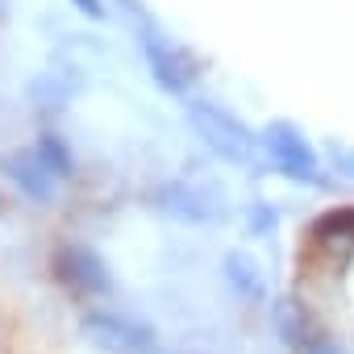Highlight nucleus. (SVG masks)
<instances>
[{
  "instance_id": "obj_5",
  "label": "nucleus",
  "mask_w": 354,
  "mask_h": 354,
  "mask_svg": "<svg viewBox=\"0 0 354 354\" xmlns=\"http://www.w3.org/2000/svg\"><path fill=\"white\" fill-rule=\"evenodd\" d=\"M138 46H142V55H146V67H150V75H154V84L162 88V92H171V96H188V88H192V63L184 59V50L180 46H171L162 34H154V30H142L138 34Z\"/></svg>"
},
{
  "instance_id": "obj_14",
  "label": "nucleus",
  "mask_w": 354,
  "mask_h": 354,
  "mask_svg": "<svg viewBox=\"0 0 354 354\" xmlns=\"http://www.w3.org/2000/svg\"><path fill=\"white\" fill-rule=\"evenodd\" d=\"M71 5H75L84 17H104V5H100V0H71Z\"/></svg>"
},
{
  "instance_id": "obj_10",
  "label": "nucleus",
  "mask_w": 354,
  "mask_h": 354,
  "mask_svg": "<svg viewBox=\"0 0 354 354\" xmlns=\"http://www.w3.org/2000/svg\"><path fill=\"white\" fill-rule=\"evenodd\" d=\"M46 162H50V171L59 175V180H67V175H71V154H67V146L55 138V133H46V138H38V146H34Z\"/></svg>"
},
{
  "instance_id": "obj_13",
  "label": "nucleus",
  "mask_w": 354,
  "mask_h": 354,
  "mask_svg": "<svg viewBox=\"0 0 354 354\" xmlns=\"http://www.w3.org/2000/svg\"><path fill=\"white\" fill-rule=\"evenodd\" d=\"M300 350H304V354H342V350H337L333 342H325V337H313V342H304Z\"/></svg>"
},
{
  "instance_id": "obj_3",
  "label": "nucleus",
  "mask_w": 354,
  "mask_h": 354,
  "mask_svg": "<svg viewBox=\"0 0 354 354\" xmlns=\"http://www.w3.org/2000/svg\"><path fill=\"white\" fill-rule=\"evenodd\" d=\"M263 146L271 154V162L296 184H321V154L313 150V142L304 138V129L296 121H271L263 129Z\"/></svg>"
},
{
  "instance_id": "obj_7",
  "label": "nucleus",
  "mask_w": 354,
  "mask_h": 354,
  "mask_svg": "<svg viewBox=\"0 0 354 354\" xmlns=\"http://www.w3.org/2000/svg\"><path fill=\"white\" fill-rule=\"evenodd\" d=\"M158 209L171 213L175 221H188V225H205V221H217L221 217V205L213 192L196 188V184H167L158 192Z\"/></svg>"
},
{
  "instance_id": "obj_6",
  "label": "nucleus",
  "mask_w": 354,
  "mask_h": 354,
  "mask_svg": "<svg viewBox=\"0 0 354 354\" xmlns=\"http://www.w3.org/2000/svg\"><path fill=\"white\" fill-rule=\"evenodd\" d=\"M5 175L21 188V196L38 201V205H50L59 196V175L50 171V162L38 154V150H17L5 158Z\"/></svg>"
},
{
  "instance_id": "obj_11",
  "label": "nucleus",
  "mask_w": 354,
  "mask_h": 354,
  "mask_svg": "<svg viewBox=\"0 0 354 354\" xmlns=\"http://www.w3.org/2000/svg\"><path fill=\"white\" fill-rule=\"evenodd\" d=\"M317 238L321 242H333V238H350L354 242V213H329L317 221Z\"/></svg>"
},
{
  "instance_id": "obj_4",
  "label": "nucleus",
  "mask_w": 354,
  "mask_h": 354,
  "mask_svg": "<svg viewBox=\"0 0 354 354\" xmlns=\"http://www.w3.org/2000/svg\"><path fill=\"white\" fill-rule=\"evenodd\" d=\"M55 271L59 279L75 292V296H109L113 292V275H109V263L92 250V246H63L55 254Z\"/></svg>"
},
{
  "instance_id": "obj_9",
  "label": "nucleus",
  "mask_w": 354,
  "mask_h": 354,
  "mask_svg": "<svg viewBox=\"0 0 354 354\" xmlns=\"http://www.w3.org/2000/svg\"><path fill=\"white\" fill-rule=\"evenodd\" d=\"M225 279L242 300H267V279L250 254H225Z\"/></svg>"
},
{
  "instance_id": "obj_1",
  "label": "nucleus",
  "mask_w": 354,
  "mask_h": 354,
  "mask_svg": "<svg viewBox=\"0 0 354 354\" xmlns=\"http://www.w3.org/2000/svg\"><path fill=\"white\" fill-rule=\"evenodd\" d=\"M188 117H192L201 142H205L217 158H225V162H254V133H250L246 121H238L230 109H221V104H213V100H196V104L188 109Z\"/></svg>"
},
{
  "instance_id": "obj_8",
  "label": "nucleus",
  "mask_w": 354,
  "mask_h": 354,
  "mask_svg": "<svg viewBox=\"0 0 354 354\" xmlns=\"http://www.w3.org/2000/svg\"><path fill=\"white\" fill-rule=\"evenodd\" d=\"M271 325H275V333L283 337V346H296V350L317 337V333H313V321H308V308H304L296 296H279V300L271 304Z\"/></svg>"
},
{
  "instance_id": "obj_12",
  "label": "nucleus",
  "mask_w": 354,
  "mask_h": 354,
  "mask_svg": "<svg viewBox=\"0 0 354 354\" xmlns=\"http://www.w3.org/2000/svg\"><path fill=\"white\" fill-rule=\"evenodd\" d=\"M329 150H333V158H342V162H346V180H354V150H350L346 142H333Z\"/></svg>"
},
{
  "instance_id": "obj_2",
  "label": "nucleus",
  "mask_w": 354,
  "mask_h": 354,
  "mask_svg": "<svg viewBox=\"0 0 354 354\" xmlns=\"http://www.w3.org/2000/svg\"><path fill=\"white\" fill-rule=\"evenodd\" d=\"M84 337L104 354H158V337L146 321H133L113 308H96L84 317Z\"/></svg>"
}]
</instances>
